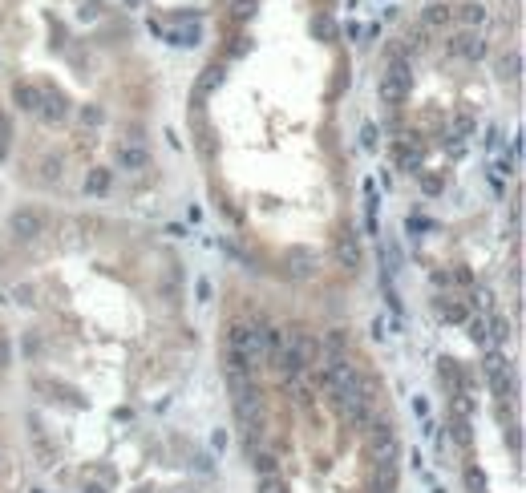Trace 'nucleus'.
I'll list each match as a JSON object with an SVG mask.
<instances>
[{
  "mask_svg": "<svg viewBox=\"0 0 526 493\" xmlns=\"http://www.w3.org/2000/svg\"><path fill=\"white\" fill-rule=\"evenodd\" d=\"M288 344H292V352L300 356L304 372L312 368V364H320V352H324V348H320V340H316L312 332H292V340H288Z\"/></svg>",
  "mask_w": 526,
  "mask_h": 493,
  "instance_id": "9",
  "label": "nucleus"
},
{
  "mask_svg": "<svg viewBox=\"0 0 526 493\" xmlns=\"http://www.w3.org/2000/svg\"><path fill=\"white\" fill-rule=\"evenodd\" d=\"M114 162L126 174H142V170H150V150L138 142H122V146H114Z\"/></svg>",
  "mask_w": 526,
  "mask_h": 493,
  "instance_id": "6",
  "label": "nucleus"
},
{
  "mask_svg": "<svg viewBox=\"0 0 526 493\" xmlns=\"http://www.w3.org/2000/svg\"><path fill=\"white\" fill-rule=\"evenodd\" d=\"M195 291H199V299L207 304V299H211V279H199V287H195Z\"/></svg>",
  "mask_w": 526,
  "mask_h": 493,
  "instance_id": "40",
  "label": "nucleus"
},
{
  "mask_svg": "<svg viewBox=\"0 0 526 493\" xmlns=\"http://www.w3.org/2000/svg\"><path fill=\"white\" fill-rule=\"evenodd\" d=\"M284 267L292 279H312L316 275V251H308V247H292L288 255H284Z\"/></svg>",
  "mask_w": 526,
  "mask_h": 493,
  "instance_id": "8",
  "label": "nucleus"
},
{
  "mask_svg": "<svg viewBox=\"0 0 526 493\" xmlns=\"http://www.w3.org/2000/svg\"><path fill=\"white\" fill-rule=\"evenodd\" d=\"M223 85V65H211V69H203V77H199V85H195V101H207L211 93Z\"/></svg>",
  "mask_w": 526,
  "mask_h": 493,
  "instance_id": "15",
  "label": "nucleus"
},
{
  "mask_svg": "<svg viewBox=\"0 0 526 493\" xmlns=\"http://www.w3.org/2000/svg\"><path fill=\"white\" fill-rule=\"evenodd\" d=\"M397 162L409 166V170H417V166H421V146H417V142H413V146L401 142V146H397Z\"/></svg>",
  "mask_w": 526,
  "mask_h": 493,
  "instance_id": "24",
  "label": "nucleus"
},
{
  "mask_svg": "<svg viewBox=\"0 0 526 493\" xmlns=\"http://www.w3.org/2000/svg\"><path fill=\"white\" fill-rule=\"evenodd\" d=\"M482 368H486V376H498V372L506 368V360H502V352H486Z\"/></svg>",
  "mask_w": 526,
  "mask_h": 493,
  "instance_id": "33",
  "label": "nucleus"
},
{
  "mask_svg": "<svg viewBox=\"0 0 526 493\" xmlns=\"http://www.w3.org/2000/svg\"><path fill=\"white\" fill-rule=\"evenodd\" d=\"M409 85H413V69H409V61H405V57H393L389 69H385L381 81H377V97H381L385 105H397V101H405Z\"/></svg>",
  "mask_w": 526,
  "mask_h": 493,
  "instance_id": "2",
  "label": "nucleus"
},
{
  "mask_svg": "<svg viewBox=\"0 0 526 493\" xmlns=\"http://www.w3.org/2000/svg\"><path fill=\"white\" fill-rule=\"evenodd\" d=\"M449 57H462V61H482L486 57V37L478 29H466V33H458V37H449Z\"/></svg>",
  "mask_w": 526,
  "mask_h": 493,
  "instance_id": "7",
  "label": "nucleus"
},
{
  "mask_svg": "<svg viewBox=\"0 0 526 493\" xmlns=\"http://www.w3.org/2000/svg\"><path fill=\"white\" fill-rule=\"evenodd\" d=\"M37 114H41L49 126H53V122H65V114H69V109H65V97L57 90H41V109H37Z\"/></svg>",
  "mask_w": 526,
  "mask_h": 493,
  "instance_id": "11",
  "label": "nucleus"
},
{
  "mask_svg": "<svg viewBox=\"0 0 526 493\" xmlns=\"http://www.w3.org/2000/svg\"><path fill=\"white\" fill-rule=\"evenodd\" d=\"M336 259H340V267L345 271H360V239L352 235V230H345L340 239H336Z\"/></svg>",
  "mask_w": 526,
  "mask_h": 493,
  "instance_id": "10",
  "label": "nucleus"
},
{
  "mask_svg": "<svg viewBox=\"0 0 526 493\" xmlns=\"http://www.w3.org/2000/svg\"><path fill=\"white\" fill-rule=\"evenodd\" d=\"M82 493H105V485H97V481H86V490Z\"/></svg>",
  "mask_w": 526,
  "mask_h": 493,
  "instance_id": "42",
  "label": "nucleus"
},
{
  "mask_svg": "<svg viewBox=\"0 0 526 493\" xmlns=\"http://www.w3.org/2000/svg\"><path fill=\"white\" fill-rule=\"evenodd\" d=\"M8 134H12V126H8V118L0 114V154H4V146H8Z\"/></svg>",
  "mask_w": 526,
  "mask_h": 493,
  "instance_id": "38",
  "label": "nucleus"
},
{
  "mask_svg": "<svg viewBox=\"0 0 526 493\" xmlns=\"http://www.w3.org/2000/svg\"><path fill=\"white\" fill-rule=\"evenodd\" d=\"M312 37H316V41H324V45H332V41L340 37V25H336L332 16H324V12H320V16H312Z\"/></svg>",
  "mask_w": 526,
  "mask_h": 493,
  "instance_id": "17",
  "label": "nucleus"
},
{
  "mask_svg": "<svg viewBox=\"0 0 526 493\" xmlns=\"http://www.w3.org/2000/svg\"><path fill=\"white\" fill-rule=\"evenodd\" d=\"M470 412H474V404H470V397L453 392V416H458V421H470Z\"/></svg>",
  "mask_w": 526,
  "mask_h": 493,
  "instance_id": "30",
  "label": "nucleus"
},
{
  "mask_svg": "<svg viewBox=\"0 0 526 493\" xmlns=\"http://www.w3.org/2000/svg\"><path fill=\"white\" fill-rule=\"evenodd\" d=\"M227 340H231V348H235L239 356L251 364V372L263 364V332L260 328H251V323H231V328H227Z\"/></svg>",
  "mask_w": 526,
  "mask_h": 493,
  "instance_id": "4",
  "label": "nucleus"
},
{
  "mask_svg": "<svg viewBox=\"0 0 526 493\" xmlns=\"http://www.w3.org/2000/svg\"><path fill=\"white\" fill-rule=\"evenodd\" d=\"M110 182H114V170H105V166H93L86 174V194L89 198H101V194H110Z\"/></svg>",
  "mask_w": 526,
  "mask_h": 493,
  "instance_id": "13",
  "label": "nucleus"
},
{
  "mask_svg": "<svg viewBox=\"0 0 526 493\" xmlns=\"http://www.w3.org/2000/svg\"><path fill=\"white\" fill-rule=\"evenodd\" d=\"M8 364H12V344L0 336V368H8Z\"/></svg>",
  "mask_w": 526,
  "mask_h": 493,
  "instance_id": "37",
  "label": "nucleus"
},
{
  "mask_svg": "<svg viewBox=\"0 0 526 493\" xmlns=\"http://www.w3.org/2000/svg\"><path fill=\"white\" fill-rule=\"evenodd\" d=\"M486 336H490V344H506V340H510L506 315H490V319H486Z\"/></svg>",
  "mask_w": 526,
  "mask_h": 493,
  "instance_id": "22",
  "label": "nucleus"
},
{
  "mask_svg": "<svg viewBox=\"0 0 526 493\" xmlns=\"http://www.w3.org/2000/svg\"><path fill=\"white\" fill-rule=\"evenodd\" d=\"M255 469H260V477H263V473H279V469H275V457H271V453H255Z\"/></svg>",
  "mask_w": 526,
  "mask_h": 493,
  "instance_id": "35",
  "label": "nucleus"
},
{
  "mask_svg": "<svg viewBox=\"0 0 526 493\" xmlns=\"http://www.w3.org/2000/svg\"><path fill=\"white\" fill-rule=\"evenodd\" d=\"M397 465H373V493H397Z\"/></svg>",
  "mask_w": 526,
  "mask_h": 493,
  "instance_id": "14",
  "label": "nucleus"
},
{
  "mask_svg": "<svg viewBox=\"0 0 526 493\" xmlns=\"http://www.w3.org/2000/svg\"><path fill=\"white\" fill-rule=\"evenodd\" d=\"M441 376H445V384H449L453 392H462V380H458V364H453V360H441Z\"/></svg>",
  "mask_w": 526,
  "mask_h": 493,
  "instance_id": "28",
  "label": "nucleus"
},
{
  "mask_svg": "<svg viewBox=\"0 0 526 493\" xmlns=\"http://www.w3.org/2000/svg\"><path fill=\"white\" fill-rule=\"evenodd\" d=\"M45 174H49V178H61V158H49V162H45Z\"/></svg>",
  "mask_w": 526,
  "mask_h": 493,
  "instance_id": "39",
  "label": "nucleus"
},
{
  "mask_svg": "<svg viewBox=\"0 0 526 493\" xmlns=\"http://www.w3.org/2000/svg\"><path fill=\"white\" fill-rule=\"evenodd\" d=\"M324 348H328V356H345L349 332H345V328H328V332H324Z\"/></svg>",
  "mask_w": 526,
  "mask_h": 493,
  "instance_id": "23",
  "label": "nucleus"
},
{
  "mask_svg": "<svg viewBox=\"0 0 526 493\" xmlns=\"http://www.w3.org/2000/svg\"><path fill=\"white\" fill-rule=\"evenodd\" d=\"M438 315L445 319V323H466L470 308H466V304H458V299H438Z\"/></svg>",
  "mask_w": 526,
  "mask_h": 493,
  "instance_id": "20",
  "label": "nucleus"
},
{
  "mask_svg": "<svg viewBox=\"0 0 526 493\" xmlns=\"http://www.w3.org/2000/svg\"><path fill=\"white\" fill-rule=\"evenodd\" d=\"M101 122H105L101 105H82V126H101Z\"/></svg>",
  "mask_w": 526,
  "mask_h": 493,
  "instance_id": "27",
  "label": "nucleus"
},
{
  "mask_svg": "<svg viewBox=\"0 0 526 493\" xmlns=\"http://www.w3.org/2000/svg\"><path fill=\"white\" fill-rule=\"evenodd\" d=\"M377 137H381V130H377L373 122L360 126V146H364V150H377Z\"/></svg>",
  "mask_w": 526,
  "mask_h": 493,
  "instance_id": "31",
  "label": "nucleus"
},
{
  "mask_svg": "<svg viewBox=\"0 0 526 493\" xmlns=\"http://www.w3.org/2000/svg\"><path fill=\"white\" fill-rule=\"evenodd\" d=\"M8 235L16 239V243H37L45 235V215L37 206H21V211H12L8 215Z\"/></svg>",
  "mask_w": 526,
  "mask_h": 493,
  "instance_id": "5",
  "label": "nucleus"
},
{
  "mask_svg": "<svg viewBox=\"0 0 526 493\" xmlns=\"http://www.w3.org/2000/svg\"><path fill=\"white\" fill-rule=\"evenodd\" d=\"M466 481H470V490H482V473H478V469H470Z\"/></svg>",
  "mask_w": 526,
  "mask_h": 493,
  "instance_id": "41",
  "label": "nucleus"
},
{
  "mask_svg": "<svg viewBox=\"0 0 526 493\" xmlns=\"http://www.w3.org/2000/svg\"><path fill=\"white\" fill-rule=\"evenodd\" d=\"M498 77H502V81H518V77H523V53H518V49H510V53L498 57Z\"/></svg>",
  "mask_w": 526,
  "mask_h": 493,
  "instance_id": "16",
  "label": "nucleus"
},
{
  "mask_svg": "<svg viewBox=\"0 0 526 493\" xmlns=\"http://www.w3.org/2000/svg\"><path fill=\"white\" fill-rule=\"evenodd\" d=\"M514 166H518V158H514V154H510V158H506V154L498 158V174H514Z\"/></svg>",
  "mask_w": 526,
  "mask_h": 493,
  "instance_id": "36",
  "label": "nucleus"
},
{
  "mask_svg": "<svg viewBox=\"0 0 526 493\" xmlns=\"http://www.w3.org/2000/svg\"><path fill=\"white\" fill-rule=\"evenodd\" d=\"M453 16H458L466 29H478V25H486V4L470 0V4H462V8H453Z\"/></svg>",
  "mask_w": 526,
  "mask_h": 493,
  "instance_id": "18",
  "label": "nucleus"
},
{
  "mask_svg": "<svg viewBox=\"0 0 526 493\" xmlns=\"http://www.w3.org/2000/svg\"><path fill=\"white\" fill-rule=\"evenodd\" d=\"M421 21H425V29H445V25L453 21V8H449V4H429Z\"/></svg>",
  "mask_w": 526,
  "mask_h": 493,
  "instance_id": "21",
  "label": "nucleus"
},
{
  "mask_svg": "<svg viewBox=\"0 0 526 493\" xmlns=\"http://www.w3.org/2000/svg\"><path fill=\"white\" fill-rule=\"evenodd\" d=\"M449 429H453V441H458V445H470V441H474V433H470V421H453Z\"/></svg>",
  "mask_w": 526,
  "mask_h": 493,
  "instance_id": "32",
  "label": "nucleus"
},
{
  "mask_svg": "<svg viewBox=\"0 0 526 493\" xmlns=\"http://www.w3.org/2000/svg\"><path fill=\"white\" fill-rule=\"evenodd\" d=\"M255 4H260V0H235V8H231V16H235V21H247V16L255 12Z\"/></svg>",
  "mask_w": 526,
  "mask_h": 493,
  "instance_id": "34",
  "label": "nucleus"
},
{
  "mask_svg": "<svg viewBox=\"0 0 526 493\" xmlns=\"http://www.w3.org/2000/svg\"><path fill=\"white\" fill-rule=\"evenodd\" d=\"M336 401H340V412H345L349 425H356V429H368V425H373V384H368L364 376H360L356 388L340 392Z\"/></svg>",
  "mask_w": 526,
  "mask_h": 493,
  "instance_id": "1",
  "label": "nucleus"
},
{
  "mask_svg": "<svg viewBox=\"0 0 526 493\" xmlns=\"http://www.w3.org/2000/svg\"><path fill=\"white\" fill-rule=\"evenodd\" d=\"M12 101H16L25 114H37V109H41V90L29 85V81H16V85H12Z\"/></svg>",
  "mask_w": 526,
  "mask_h": 493,
  "instance_id": "12",
  "label": "nucleus"
},
{
  "mask_svg": "<svg viewBox=\"0 0 526 493\" xmlns=\"http://www.w3.org/2000/svg\"><path fill=\"white\" fill-rule=\"evenodd\" d=\"M490 384H494V397H502V401L514 392V380H510V372H506V368H502L498 376H490Z\"/></svg>",
  "mask_w": 526,
  "mask_h": 493,
  "instance_id": "25",
  "label": "nucleus"
},
{
  "mask_svg": "<svg viewBox=\"0 0 526 493\" xmlns=\"http://www.w3.org/2000/svg\"><path fill=\"white\" fill-rule=\"evenodd\" d=\"M368 457H373V465H397L401 461V441H397V429L389 421L368 425Z\"/></svg>",
  "mask_w": 526,
  "mask_h": 493,
  "instance_id": "3",
  "label": "nucleus"
},
{
  "mask_svg": "<svg viewBox=\"0 0 526 493\" xmlns=\"http://www.w3.org/2000/svg\"><path fill=\"white\" fill-rule=\"evenodd\" d=\"M166 41H171V45H199V29H195V25H190V29H186V33H171V37H166Z\"/></svg>",
  "mask_w": 526,
  "mask_h": 493,
  "instance_id": "29",
  "label": "nucleus"
},
{
  "mask_svg": "<svg viewBox=\"0 0 526 493\" xmlns=\"http://www.w3.org/2000/svg\"><path fill=\"white\" fill-rule=\"evenodd\" d=\"M441 190H445V178H441V174H421V194H425V198H438Z\"/></svg>",
  "mask_w": 526,
  "mask_h": 493,
  "instance_id": "26",
  "label": "nucleus"
},
{
  "mask_svg": "<svg viewBox=\"0 0 526 493\" xmlns=\"http://www.w3.org/2000/svg\"><path fill=\"white\" fill-rule=\"evenodd\" d=\"M466 336H470V344H478V348H490V336H486V315H466Z\"/></svg>",
  "mask_w": 526,
  "mask_h": 493,
  "instance_id": "19",
  "label": "nucleus"
}]
</instances>
